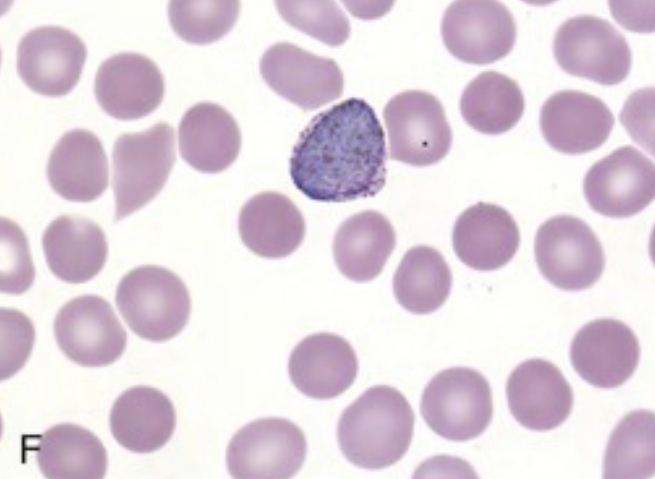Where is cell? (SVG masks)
Returning a JSON list of instances; mask_svg holds the SVG:
<instances>
[{
  "instance_id": "obj_1",
  "label": "cell",
  "mask_w": 655,
  "mask_h": 479,
  "mask_svg": "<svg viewBox=\"0 0 655 479\" xmlns=\"http://www.w3.org/2000/svg\"><path fill=\"white\" fill-rule=\"evenodd\" d=\"M385 133L374 109L351 97L315 115L292 149L294 186L318 202L377 195L386 182Z\"/></svg>"
},
{
  "instance_id": "obj_2",
  "label": "cell",
  "mask_w": 655,
  "mask_h": 479,
  "mask_svg": "<svg viewBox=\"0 0 655 479\" xmlns=\"http://www.w3.org/2000/svg\"><path fill=\"white\" fill-rule=\"evenodd\" d=\"M415 416L397 389L378 385L367 389L342 413L337 438L343 455L365 469L395 464L407 452Z\"/></svg>"
},
{
  "instance_id": "obj_3",
  "label": "cell",
  "mask_w": 655,
  "mask_h": 479,
  "mask_svg": "<svg viewBox=\"0 0 655 479\" xmlns=\"http://www.w3.org/2000/svg\"><path fill=\"white\" fill-rule=\"evenodd\" d=\"M115 301L129 328L153 342L169 340L189 320L191 299L183 281L155 265L137 267L119 282Z\"/></svg>"
},
{
  "instance_id": "obj_4",
  "label": "cell",
  "mask_w": 655,
  "mask_h": 479,
  "mask_svg": "<svg viewBox=\"0 0 655 479\" xmlns=\"http://www.w3.org/2000/svg\"><path fill=\"white\" fill-rule=\"evenodd\" d=\"M174 130L159 122L143 132L123 133L113 147L115 220L150 202L164 187L175 162Z\"/></svg>"
},
{
  "instance_id": "obj_5",
  "label": "cell",
  "mask_w": 655,
  "mask_h": 479,
  "mask_svg": "<svg viewBox=\"0 0 655 479\" xmlns=\"http://www.w3.org/2000/svg\"><path fill=\"white\" fill-rule=\"evenodd\" d=\"M420 410L430 429L442 438H476L486 430L493 415L489 383L471 368L445 369L425 387Z\"/></svg>"
},
{
  "instance_id": "obj_6",
  "label": "cell",
  "mask_w": 655,
  "mask_h": 479,
  "mask_svg": "<svg viewBox=\"0 0 655 479\" xmlns=\"http://www.w3.org/2000/svg\"><path fill=\"white\" fill-rule=\"evenodd\" d=\"M390 158L429 166L450 150L452 131L441 102L431 93L409 90L395 95L383 111Z\"/></svg>"
},
{
  "instance_id": "obj_7",
  "label": "cell",
  "mask_w": 655,
  "mask_h": 479,
  "mask_svg": "<svg viewBox=\"0 0 655 479\" xmlns=\"http://www.w3.org/2000/svg\"><path fill=\"white\" fill-rule=\"evenodd\" d=\"M534 253L546 280L566 291L589 288L605 267L603 248L593 230L570 215L552 217L539 227Z\"/></svg>"
},
{
  "instance_id": "obj_8",
  "label": "cell",
  "mask_w": 655,
  "mask_h": 479,
  "mask_svg": "<svg viewBox=\"0 0 655 479\" xmlns=\"http://www.w3.org/2000/svg\"><path fill=\"white\" fill-rule=\"evenodd\" d=\"M554 56L567 73L602 85L622 82L631 68V51L624 36L607 20L580 15L557 30Z\"/></svg>"
},
{
  "instance_id": "obj_9",
  "label": "cell",
  "mask_w": 655,
  "mask_h": 479,
  "mask_svg": "<svg viewBox=\"0 0 655 479\" xmlns=\"http://www.w3.org/2000/svg\"><path fill=\"white\" fill-rule=\"evenodd\" d=\"M306 438L293 422L263 418L239 429L227 447L230 475L237 479H287L302 467Z\"/></svg>"
},
{
  "instance_id": "obj_10",
  "label": "cell",
  "mask_w": 655,
  "mask_h": 479,
  "mask_svg": "<svg viewBox=\"0 0 655 479\" xmlns=\"http://www.w3.org/2000/svg\"><path fill=\"white\" fill-rule=\"evenodd\" d=\"M53 327L61 351L81 366L112 364L126 347V331L110 303L96 295L67 302L58 311Z\"/></svg>"
},
{
  "instance_id": "obj_11",
  "label": "cell",
  "mask_w": 655,
  "mask_h": 479,
  "mask_svg": "<svg viewBox=\"0 0 655 479\" xmlns=\"http://www.w3.org/2000/svg\"><path fill=\"white\" fill-rule=\"evenodd\" d=\"M441 35L457 59L485 65L505 57L516 40V24L508 8L498 1H455L446 9Z\"/></svg>"
},
{
  "instance_id": "obj_12",
  "label": "cell",
  "mask_w": 655,
  "mask_h": 479,
  "mask_svg": "<svg viewBox=\"0 0 655 479\" xmlns=\"http://www.w3.org/2000/svg\"><path fill=\"white\" fill-rule=\"evenodd\" d=\"M260 73L274 92L303 110L320 108L343 93V73L333 59L289 42L276 43L264 52Z\"/></svg>"
},
{
  "instance_id": "obj_13",
  "label": "cell",
  "mask_w": 655,
  "mask_h": 479,
  "mask_svg": "<svg viewBox=\"0 0 655 479\" xmlns=\"http://www.w3.org/2000/svg\"><path fill=\"white\" fill-rule=\"evenodd\" d=\"M583 189L595 212L613 218L633 216L654 198V164L636 148L620 147L588 170Z\"/></svg>"
},
{
  "instance_id": "obj_14",
  "label": "cell",
  "mask_w": 655,
  "mask_h": 479,
  "mask_svg": "<svg viewBox=\"0 0 655 479\" xmlns=\"http://www.w3.org/2000/svg\"><path fill=\"white\" fill-rule=\"evenodd\" d=\"M86 46L69 29L41 26L28 31L17 49V70L33 91L46 96H62L80 79Z\"/></svg>"
},
{
  "instance_id": "obj_15",
  "label": "cell",
  "mask_w": 655,
  "mask_h": 479,
  "mask_svg": "<svg viewBox=\"0 0 655 479\" xmlns=\"http://www.w3.org/2000/svg\"><path fill=\"white\" fill-rule=\"evenodd\" d=\"M640 346L625 323L603 318L584 325L574 336L570 360L578 375L604 389L624 384L636 370Z\"/></svg>"
},
{
  "instance_id": "obj_16",
  "label": "cell",
  "mask_w": 655,
  "mask_h": 479,
  "mask_svg": "<svg viewBox=\"0 0 655 479\" xmlns=\"http://www.w3.org/2000/svg\"><path fill=\"white\" fill-rule=\"evenodd\" d=\"M165 84L158 66L148 57L123 52L99 66L94 93L101 108L121 120L147 116L162 102Z\"/></svg>"
},
{
  "instance_id": "obj_17",
  "label": "cell",
  "mask_w": 655,
  "mask_h": 479,
  "mask_svg": "<svg viewBox=\"0 0 655 479\" xmlns=\"http://www.w3.org/2000/svg\"><path fill=\"white\" fill-rule=\"evenodd\" d=\"M510 412L522 426L548 431L561 425L573 407V391L559 368L544 359H529L509 375Z\"/></svg>"
},
{
  "instance_id": "obj_18",
  "label": "cell",
  "mask_w": 655,
  "mask_h": 479,
  "mask_svg": "<svg viewBox=\"0 0 655 479\" xmlns=\"http://www.w3.org/2000/svg\"><path fill=\"white\" fill-rule=\"evenodd\" d=\"M613 125L614 116L602 100L576 90L556 92L540 111V128L546 142L565 154L599 148Z\"/></svg>"
},
{
  "instance_id": "obj_19",
  "label": "cell",
  "mask_w": 655,
  "mask_h": 479,
  "mask_svg": "<svg viewBox=\"0 0 655 479\" xmlns=\"http://www.w3.org/2000/svg\"><path fill=\"white\" fill-rule=\"evenodd\" d=\"M288 372L294 386L314 399H332L354 382L358 360L350 343L333 333H315L292 350Z\"/></svg>"
},
{
  "instance_id": "obj_20",
  "label": "cell",
  "mask_w": 655,
  "mask_h": 479,
  "mask_svg": "<svg viewBox=\"0 0 655 479\" xmlns=\"http://www.w3.org/2000/svg\"><path fill=\"white\" fill-rule=\"evenodd\" d=\"M452 242L457 257L478 271L503 267L516 254L520 233L516 221L501 206L479 202L457 218Z\"/></svg>"
},
{
  "instance_id": "obj_21",
  "label": "cell",
  "mask_w": 655,
  "mask_h": 479,
  "mask_svg": "<svg viewBox=\"0 0 655 479\" xmlns=\"http://www.w3.org/2000/svg\"><path fill=\"white\" fill-rule=\"evenodd\" d=\"M47 178L52 189L69 201L89 202L108 186V160L99 138L84 129L66 132L52 149Z\"/></svg>"
},
{
  "instance_id": "obj_22",
  "label": "cell",
  "mask_w": 655,
  "mask_h": 479,
  "mask_svg": "<svg viewBox=\"0 0 655 479\" xmlns=\"http://www.w3.org/2000/svg\"><path fill=\"white\" fill-rule=\"evenodd\" d=\"M181 157L203 173L228 168L241 148V133L233 116L222 106L201 102L189 108L178 128Z\"/></svg>"
},
{
  "instance_id": "obj_23",
  "label": "cell",
  "mask_w": 655,
  "mask_h": 479,
  "mask_svg": "<svg viewBox=\"0 0 655 479\" xmlns=\"http://www.w3.org/2000/svg\"><path fill=\"white\" fill-rule=\"evenodd\" d=\"M114 439L135 453H151L172 437L176 412L171 400L160 390L136 386L114 402L109 416Z\"/></svg>"
},
{
  "instance_id": "obj_24",
  "label": "cell",
  "mask_w": 655,
  "mask_h": 479,
  "mask_svg": "<svg viewBox=\"0 0 655 479\" xmlns=\"http://www.w3.org/2000/svg\"><path fill=\"white\" fill-rule=\"evenodd\" d=\"M242 242L254 254L279 259L293 253L303 242L305 220L293 201L278 192H262L250 198L238 218Z\"/></svg>"
},
{
  "instance_id": "obj_25",
  "label": "cell",
  "mask_w": 655,
  "mask_h": 479,
  "mask_svg": "<svg viewBox=\"0 0 655 479\" xmlns=\"http://www.w3.org/2000/svg\"><path fill=\"white\" fill-rule=\"evenodd\" d=\"M42 246L51 272L74 284L93 279L108 254L103 230L90 219L72 215H61L49 224Z\"/></svg>"
},
{
  "instance_id": "obj_26",
  "label": "cell",
  "mask_w": 655,
  "mask_h": 479,
  "mask_svg": "<svg viewBox=\"0 0 655 479\" xmlns=\"http://www.w3.org/2000/svg\"><path fill=\"white\" fill-rule=\"evenodd\" d=\"M396 244L395 230L381 213L366 210L347 218L337 229L333 255L349 280L367 282L383 270Z\"/></svg>"
},
{
  "instance_id": "obj_27",
  "label": "cell",
  "mask_w": 655,
  "mask_h": 479,
  "mask_svg": "<svg viewBox=\"0 0 655 479\" xmlns=\"http://www.w3.org/2000/svg\"><path fill=\"white\" fill-rule=\"evenodd\" d=\"M38 466L49 479H101L107 470V452L89 430L71 423L46 430L36 448Z\"/></svg>"
},
{
  "instance_id": "obj_28",
  "label": "cell",
  "mask_w": 655,
  "mask_h": 479,
  "mask_svg": "<svg viewBox=\"0 0 655 479\" xmlns=\"http://www.w3.org/2000/svg\"><path fill=\"white\" fill-rule=\"evenodd\" d=\"M524 97L518 84L508 76L486 71L464 89L460 110L466 123L476 131L497 135L514 127L524 112Z\"/></svg>"
},
{
  "instance_id": "obj_29",
  "label": "cell",
  "mask_w": 655,
  "mask_h": 479,
  "mask_svg": "<svg viewBox=\"0 0 655 479\" xmlns=\"http://www.w3.org/2000/svg\"><path fill=\"white\" fill-rule=\"evenodd\" d=\"M452 285L451 270L433 247L418 245L403 256L393 277L398 303L414 314H428L447 300Z\"/></svg>"
},
{
  "instance_id": "obj_30",
  "label": "cell",
  "mask_w": 655,
  "mask_h": 479,
  "mask_svg": "<svg viewBox=\"0 0 655 479\" xmlns=\"http://www.w3.org/2000/svg\"><path fill=\"white\" fill-rule=\"evenodd\" d=\"M655 471V418L647 410L624 416L613 430L603 461L604 478L645 479Z\"/></svg>"
},
{
  "instance_id": "obj_31",
  "label": "cell",
  "mask_w": 655,
  "mask_h": 479,
  "mask_svg": "<svg viewBox=\"0 0 655 479\" xmlns=\"http://www.w3.org/2000/svg\"><path fill=\"white\" fill-rule=\"evenodd\" d=\"M239 10V1H170L168 4L173 30L193 44L222 38L234 26Z\"/></svg>"
},
{
  "instance_id": "obj_32",
  "label": "cell",
  "mask_w": 655,
  "mask_h": 479,
  "mask_svg": "<svg viewBox=\"0 0 655 479\" xmlns=\"http://www.w3.org/2000/svg\"><path fill=\"white\" fill-rule=\"evenodd\" d=\"M281 17L294 28L329 46L350 35V23L335 1H276Z\"/></svg>"
},
{
  "instance_id": "obj_33",
  "label": "cell",
  "mask_w": 655,
  "mask_h": 479,
  "mask_svg": "<svg viewBox=\"0 0 655 479\" xmlns=\"http://www.w3.org/2000/svg\"><path fill=\"white\" fill-rule=\"evenodd\" d=\"M1 291L22 294L35 278L28 242L21 228L9 219H1Z\"/></svg>"
},
{
  "instance_id": "obj_34",
  "label": "cell",
  "mask_w": 655,
  "mask_h": 479,
  "mask_svg": "<svg viewBox=\"0 0 655 479\" xmlns=\"http://www.w3.org/2000/svg\"><path fill=\"white\" fill-rule=\"evenodd\" d=\"M1 379L19 371L30 356L35 330L30 319L14 309L1 308Z\"/></svg>"
},
{
  "instance_id": "obj_35",
  "label": "cell",
  "mask_w": 655,
  "mask_h": 479,
  "mask_svg": "<svg viewBox=\"0 0 655 479\" xmlns=\"http://www.w3.org/2000/svg\"><path fill=\"white\" fill-rule=\"evenodd\" d=\"M347 9L361 19H371L379 17L390 9L393 3L380 2H347L343 1Z\"/></svg>"
}]
</instances>
